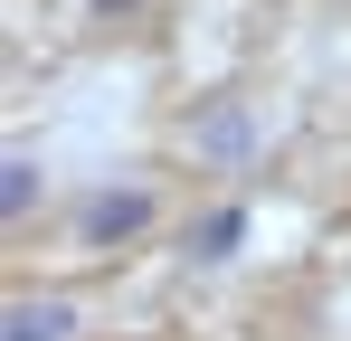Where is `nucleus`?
Wrapping results in <instances>:
<instances>
[{
  "instance_id": "nucleus-3",
  "label": "nucleus",
  "mask_w": 351,
  "mask_h": 341,
  "mask_svg": "<svg viewBox=\"0 0 351 341\" xmlns=\"http://www.w3.org/2000/svg\"><path fill=\"white\" fill-rule=\"evenodd\" d=\"M29 199H38V162H10V170H0V209H10V218H19V209H29Z\"/></svg>"
},
{
  "instance_id": "nucleus-1",
  "label": "nucleus",
  "mask_w": 351,
  "mask_h": 341,
  "mask_svg": "<svg viewBox=\"0 0 351 341\" xmlns=\"http://www.w3.org/2000/svg\"><path fill=\"white\" fill-rule=\"evenodd\" d=\"M143 218H152V199L123 190V199H95V209H86V237H123V227H143Z\"/></svg>"
},
{
  "instance_id": "nucleus-2",
  "label": "nucleus",
  "mask_w": 351,
  "mask_h": 341,
  "mask_svg": "<svg viewBox=\"0 0 351 341\" xmlns=\"http://www.w3.org/2000/svg\"><path fill=\"white\" fill-rule=\"evenodd\" d=\"M66 323H76L66 303H19L10 313V341H66Z\"/></svg>"
},
{
  "instance_id": "nucleus-4",
  "label": "nucleus",
  "mask_w": 351,
  "mask_h": 341,
  "mask_svg": "<svg viewBox=\"0 0 351 341\" xmlns=\"http://www.w3.org/2000/svg\"><path fill=\"white\" fill-rule=\"evenodd\" d=\"M237 237H247V218H237V209H219V218H199V256H228Z\"/></svg>"
}]
</instances>
